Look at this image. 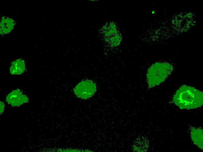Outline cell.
<instances>
[{
    "instance_id": "6da1fadb",
    "label": "cell",
    "mask_w": 203,
    "mask_h": 152,
    "mask_svg": "<svg viewBox=\"0 0 203 152\" xmlns=\"http://www.w3.org/2000/svg\"><path fill=\"white\" fill-rule=\"evenodd\" d=\"M173 101L181 109L196 108L203 105V93L193 87L183 85L177 90Z\"/></svg>"
},
{
    "instance_id": "7a4b0ae2",
    "label": "cell",
    "mask_w": 203,
    "mask_h": 152,
    "mask_svg": "<svg viewBox=\"0 0 203 152\" xmlns=\"http://www.w3.org/2000/svg\"><path fill=\"white\" fill-rule=\"evenodd\" d=\"M173 70L172 65L167 62H157L152 65L148 69L146 74L148 87H153L164 82Z\"/></svg>"
},
{
    "instance_id": "3957f363",
    "label": "cell",
    "mask_w": 203,
    "mask_h": 152,
    "mask_svg": "<svg viewBox=\"0 0 203 152\" xmlns=\"http://www.w3.org/2000/svg\"><path fill=\"white\" fill-rule=\"evenodd\" d=\"M96 91V84L89 80L80 82L73 89L74 93L77 97L85 100L92 97Z\"/></svg>"
},
{
    "instance_id": "277c9868",
    "label": "cell",
    "mask_w": 203,
    "mask_h": 152,
    "mask_svg": "<svg viewBox=\"0 0 203 152\" xmlns=\"http://www.w3.org/2000/svg\"><path fill=\"white\" fill-rule=\"evenodd\" d=\"M6 99L8 103L13 106L20 105L28 100L27 97L19 89L13 91L9 94Z\"/></svg>"
},
{
    "instance_id": "5b68a950",
    "label": "cell",
    "mask_w": 203,
    "mask_h": 152,
    "mask_svg": "<svg viewBox=\"0 0 203 152\" xmlns=\"http://www.w3.org/2000/svg\"><path fill=\"white\" fill-rule=\"evenodd\" d=\"M25 70V62L24 60L18 59L13 61L10 67V73L12 75H20Z\"/></svg>"
},
{
    "instance_id": "8992f818",
    "label": "cell",
    "mask_w": 203,
    "mask_h": 152,
    "mask_svg": "<svg viewBox=\"0 0 203 152\" xmlns=\"http://www.w3.org/2000/svg\"><path fill=\"white\" fill-rule=\"evenodd\" d=\"M203 130L201 128L194 129L191 132V139L197 146L201 149H203Z\"/></svg>"
},
{
    "instance_id": "52a82bcc",
    "label": "cell",
    "mask_w": 203,
    "mask_h": 152,
    "mask_svg": "<svg viewBox=\"0 0 203 152\" xmlns=\"http://www.w3.org/2000/svg\"><path fill=\"white\" fill-rule=\"evenodd\" d=\"M13 21L10 19L3 20L1 24V32L6 33L10 32L13 28Z\"/></svg>"
}]
</instances>
